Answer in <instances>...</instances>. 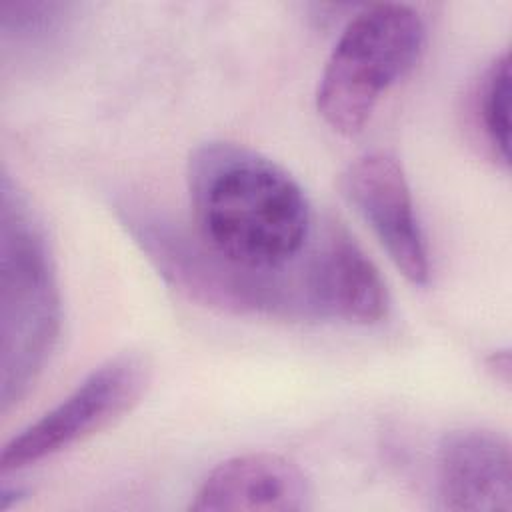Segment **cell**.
I'll use <instances>...</instances> for the list:
<instances>
[{
	"label": "cell",
	"instance_id": "cell-1",
	"mask_svg": "<svg viewBox=\"0 0 512 512\" xmlns=\"http://www.w3.org/2000/svg\"><path fill=\"white\" fill-rule=\"evenodd\" d=\"M188 196L194 234L238 266H286L314 234L312 206L300 184L244 144H200L188 160Z\"/></svg>",
	"mask_w": 512,
	"mask_h": 512
},
{
	"label": "cell",
	"instance_id": "cell-2",
	"mask_svg": "<svg viewBox=\"0 0 512 512\" xmlns=\"http://www.w3.org/2000/svg\"><path fill=\"white\" fill-rule=\"evenodd\" d=\"M124 224L162 278L204 306L290 322H332L330 262L322 228L280 268H246L208 250L164 216L124 208Z\"/></svg>",
	"mask_w": 512,
	"mask_h": 512
},
{
	"label": "cell",
	"instance_id": "cell-3",
	"mask_svg": "<svg viewBox=\"0 0 512 512\" xmlns=\"http://www.w3.org/2000/svg\"><path fill=\"white\" fill-rule=\"evenodd\" d=\"M60 334L50 242L30 198L8 174L0 194V402L8 412L42 374Z\"/></svg>",
	"mask_w": 512,
	"mask_h": 512
},
{
	"label": "cell",
	"instance_id": "cell-4",
	"mask_svg": "<svg viewBox=\"0 0 512 512\" xmlns=\"http://www.w3.org/2000/svg\"><path fill=\"white\" fill-rule=\"evenodd\" d=\"M426 26L416 8L382 2L360 10L338 36L316 88V110L338 134L354 136L382 94L418 62Z\"/></svg>",
	"mask_w": 512,
	"mask_h": 512
},
{
	"label": "cell",
	"instance_id": "cell-5",
	"mask_svg": "<svg viewBox=\"0 0 512 512\" xmlns=\"http://www.w3.org/2000/svg\"><path fill=\"white\" fill-rule=\"evenodd\" d=\"M150 376V364L142 354L124 352L106 360L4 446L0 470H22L108 428L140 402Z\"/></svg>",
	"mask_w": 512,
	"mask_h": 512
},
{
	"label": "cell",
	"instance_id": "cell-6",
	"mask_svg": "<svg viewBox=\"0 0 512 512\" xmlns=\"http://www.w3.org/2000/svg\"><path fill=\"white\" fill-rule=\"evenodd\" d=\"M340 190L368 222L394 266L412 284H428V246L400 162L382 150L366 152L346 166Z\"/></svg>",
	"mask_w": 512,
	"mask_h": 512
},
{
	"label": "cell",
	"instance_id": "cell-7",
	"mask_svg": "<svg viewBox=\"0 0 512 512\" xmlns=\"http://www.w3.org/2000/svg\"><path fill=\"white\" fill-rule=\"evenodd\" d=\"M436 498L442 510L452 512H510L508 440L488 428L448 432L436 454Z\"/></svg>",
	"mask_w": 512,
	"mask_h": 512
},
{
	"label": "cell",
	"instance_id": "cell-8",
	"mask_svg": "<svg viewBox=\"0 0 512 512\" xmlns=\"http://www.w3.org/2000/svg\"><path fill=\"white\" fill-rule=\"evenodd\" d=\"M310 506V484L292 460L252 452L220 462L200 484L190 510L302 512Z\"/></svg>",
	"mask_w": 512,
	"mask_h": 512
},
{
	"label": "cell",
	"instance_id": "cell-9",
	"mask_svg": "<svg viewBox=\"0 0 512 512\" xmlns=\"http://www.w3.org/2000/svg\"><path fill=\"white\" fill-rule=\"evenodd\" d=\"M476 130L492 156L504 168L510 164V54L502 52L484 70L472 102Z\"/></svg>",
	"mask_w": 512,
	"mask_h": 512
},
{
	"label": "cell",
	"instance_id": "cell-10",
	"mask_svg": "<svg viewBox=\"0 0 512 512\" xmlns=\"http://www.w3.org/2000/svg\"><path fill=\"white\" fill-rule=\"evenodd\" d=\"M60 4L44 2H2L0 6V24L4 32L22 34H40L50 30L60 20Z\"/></svg>",
	"mask_w": 512,
	"mask_h": 512
},
{
	"label": "cell",
	"instance_id": "cell-11",
	"mask_svg": "<svg viewBox=\"0 0 512 512\" xmlns=\"http://www.w3.org/2000/svg\"><path fill=\"white\" fill-rule=\"evenodd\" d=\"M486 368L492 372V376L502 382L504 386H508L510 382V354L508 350H500L494 352L488 360H486Z\"/></svg>",
	"mask_w": 512,
	"mask_h": 512
}]
</instances>
